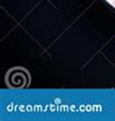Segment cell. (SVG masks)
Here are the masks:
<instances>
[{"label": "cell", "mask_w": 115, "mask_h": 121, "mask_svg": "<svg viewBox=\"0 0 115 121\" xmlns=\"http://www.w3.org/2000/svg\"><path fill=\"white\" fill-rule=\"evenodd\" d=\"M28 81H29V76L27 72L19 68L11 69L6 75V82L9 84L10 87H13V88L26 87L28 85Z\"/></svg>", "instance_id": "6da1fadb"}, {"label": "cell", "mask_w": 115, "mask_h": 121, "mask_svg": "<svg viewBox=\"0 0 115 121\" xmlns=\"http://www.w3.org/2000/svg\"><path fill=\"white\" fill-rule=\"evenodd\" d=\"M114 6H115V0H114Z\"/></svg>", "instance_id": "7a4b0ae2"}]
</instances>
